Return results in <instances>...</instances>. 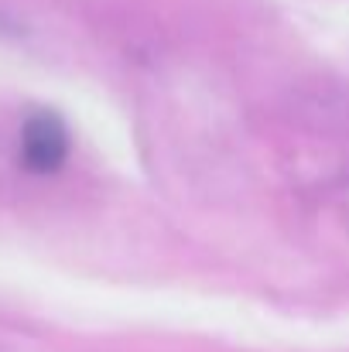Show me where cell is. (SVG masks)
Segmentation results:
<instances>
[{
  "label": "cell",
  "mask_w": 349,
  "mask_h": 352,
  "mask_svg": "<svg viewBox=\"0 0 349 352\" xmlns=\"http://www.w3.org/2000/svg\"><path fill=\"white\" fill-rule=\"evenodd\" d=\"M65 154H69V133H65V123L55 117V113H34V117L24 120V130H21V161L28 171L34 175H52L65 164Z\"/></svg>",
  "instance_id": "1"
}]
</instances>
